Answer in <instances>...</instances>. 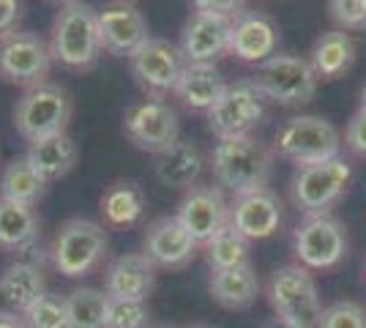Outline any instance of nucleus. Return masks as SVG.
<instances>
[{
  "mask_svg": "<svg viewBox=\"0 0 366 328\" xmlns=\"http://www.w3.org/2000/svg\"><path fill=\"white\" fill-rule=\"evenodd\" d=\"M274 148H268L254 134L219 140L208 156L216 187H222L232 197L268 187L274 178Z\"/></svg>",
  "mask_w": 366,
  "mask_h": 328,
  "instance_id": "nucleus-1",
  "label": "nucleus"
},
{
  "mask_svg": "<svg viewBox=\"0 0 366 328\" xmlns=\"http://www.w3.org/2000/svg\"><path fill=\"white\" fill-rule=\"evenodd\" d=\"M49 49L55 63H61L63 69H71V71L93 69L104 52L96 9L82 0L61 6L49 28Z\"/></svg>",
  "mask_w": 366,
  "mask_h": 328,
  "instance_id": "nucleus-2",
  "label": "nucleus"
},
{
  "mask_svg": "<svg viewBox=\"0 0 366 328\" xmlns=\"http://www.w3.org/2000/svg\"><path fill=\"white\" fill-rule=\"evenodd\" d=\"M107 230L93 219H66L49 244V263L66 279L91 277L107 257Z\"/></svg>",
  "mask_w": 366,
  "mask_h": 328,
  "instance_id": "nucleus-3",
  "label": "nucleus"
},
{
  "mask_svg": "<svg viewBox=\"0 0 366 328\" xmlns=\"http://www.w3.org/2000/svg\"><path fill=\"white\" fill-rule=\"evenodd\" d=\"M274 154L285 161L301 164H317L328 159L342 156V134L328 118L320 115H292L276 129Z\"/></svg>",
  "mask_w": 366,
  "mask_h": 328,
  "instance_id": "nucleus-4",
  "label": "nucleus"
},
{
  "mask_svg": "<svg viewBox=\"0 0 366 328\" xmlns=\"http://www.w3.org/2000/svg\"><path fill=\"white\" fill-rule=\"evenodd\" d=\"M352 167L345 156L317 161V164H301L295 167L290 178V200L304 214H331L350 189Z\"/></svg>",
  "mask_w": 366,
  "mask_h": 328,
  "instance_id": "nucleus-5",
  "label": "nucleus"
},
{
  "mask_svg": "<svg viewBox=\"0 0 366 328\" xmlns=\"http://www.w3.org/2000/svg\"><path fill=\"white\" fill-rule=\"evenodd\" d=\"M254 82L268 101L279 107H306L315 94L320 79L315 74L309 58L292 55V52H276L268 61H262L254 71Z\"/></svg>",
  "mask_w": 366,
  "mask_h": 328,
  "instance_id": "nucleus-6",
  "label": "nucleus"
},
{
  "mask_svg": "<svg viewBox=\"0 0 366 328\" xmlns=\"http://www.w3.org/2000/svg\"><path fill=\"white\" fill-rule=\"evenodd\" d=\"M71 112H74V101L69 91L58 82L46 79L19 96L14 107V126L22 140L33 142L52 134H63L69 129Z\"/></svg>",
  "mask_w": 366,
  "mask_h": 328,
  "instance_id": "nucleus-7",
  "label": "nucleus"
},
{
  "mask_svg": "<svg viewBox=\"0 0 366 328\" xmlns=\"http://www.w3.org/2000/svg\"><path fill=\"white\" fill-rule=\"evenodd\" d=\"M292 254L306 271H328L347 257V227L334 214H312L292 230Z\"/></svg>",
  "mask_w": 366,
  "mask_h": 328,
  "instance_id": "nucleus-8",
  "label": "nucleus"
},
{
  "mask_svg": "<svg viewBox=\"0 0 366 328\" xmlns=\"http://www.w3.org/2000/svg\"><path fill=\"white\" fill-rule=\"evenodd\" d=\"M268 304L274 307L276 317L292 320L304 328H317L322 314L320 293L312 274L298 263L276 268L265 284Z\"/></svg>",
  "mask_w": 366,
  "mask_h": 328,
  "instance_id": "nucleus-9",
  "label": "nucleus"
},
{
  "mask_svg": "<svg viewBox=\"0 0 366 328\" xmlns=\"http://www.w3.org/2000/svg\"><path fill=\"white\" fill-rule=\"evenodd\" d=\"M265 104H268V99L262 96L254 79H235V82H229L227 91L208 112V129L214 131L216 140L246 137L262 124Z\"/></svg>",
  "mask_w": 366,
  "mask_h": 328,
  "instance_id": "nucleus-10",
  "label": "nucleus"
},
{
  "mask_svg": "<svg viewBox=\"0 0 366 328\" xmlns=\"http://www.w3.org/2000/svg\"><path fill=\"white\" fill-rule=\"evenodd\" d=\"M52 49L49 41L33 31H14L0 39V79L19 85V88H36L46 82L52 71Z\"/></svg>",
  "mask_w": 366,
  "mask_h": 328,
  "instance_id": "nucleus-11",
  "label": "nucleus"
},
{
  "mask_svg": "<svg viewBox=\"0 0 366 328\" xmlns=\"http://www.w3.org/2000/svg\"><path fill=\"white\" fill-rule=\"evenodd\" d=\"M186 66L189 63L183 58L181 47L172 44L169 39H156V36H151L129 58L132 77L142 88V94L151 99H164V96L175 94Z\"/></svg>",
  "mask_w": 366,
  "mask_h": 328,
  "instance_id": "nucleus-12",
  "label": "nucleus"
},
{
  "mask_svg": "<svg viewBox=\"0 0 366 328\" xmlns=\"http://www.w3.org/2000/svg\"><path fill=\"white\" fill-rule=\"evenodd\" d=\"M123 131L129 142L145 154H162L172 142L181 140V121L178 112L164 99L145 96L142 101L132 104L123 112Z\"/></svg>",
  "mask_w": 366,
  "mask_h": 328,
  "instance_id": "nucleus-13",
  "label": "nucleus"
},
{
  "mask_svg": "<svg viewBox=\"0 0 366 328\" xmlns=\"http://www.w3.org/2000/svg\"><path fill=\"white\" fill-rule=\"evenodd\" d=\"M96 19H99L102 49L112 58H132L151 39L148 19L134 3L112 0L96 11Z\"/></svg>",
  "mask_w": 366,
  "mask_h": 328,
  "instance_id": "nucleus-14",
  "label": "nucleus"
},
{
  "mask_svg": "<svg viewBox=\"0 0 366 328\" xmlns=\"http://www.w3.org/2000/svg\"><path fill=\"white\" fill-rule=\"evenodd\" d=\"M175 217L202 247L208 238H214L229 222L227 192L222 187H214V184H197L194 189L183 192Z\"/></svg>",
  "mask_w": 366,
  "mask_h": 328,
  "instance_id": "nucleus-15",
  "label": "nucleus"
},
{
  "mask_svg": "<svg viewBox=\"0 0 366 328\" xmlns=\"http://www.w3.org/2000/svg\"><path fill=\"white\" fill-rule=\"evenodd\" d=\"M285 222V205L274 189L246 192L229 200V224L246 241H265L279 233Z\"/></svg>",
  "mask_w": 366,
  "mask_h": 328,
  "instance_id": "nucleus-16",
  "label": "nucleus"
},
{
  "mask_svg": "<svg viewBox=\"0 0 366 328\" xmlns=\"http://www.w3.org/2000/svg\"><path fill=\"white\" fill-rule=\"evenodd\" d=\"M279 52V25L271 14L244 9L229 19V55L259 66Z\"/></svg>",
  "mask_w": 366,
  "mask_h": 328,
  "instance_id": "nucleus-17",
  "label": "nucleus"
},
{
  "mask_svg": "<svg viewBox=\"0 0 366 328\" xmlns=\"http://www.w3.org/2000/svg\"><path fill=\"white\" fill-rule=\"evenodd\" d=\"M229 19L232 16L192 11L181 28V47L186 63H214L229 55Z\"/></svg>",
  "mask_w": 366,
  "mask_h": 328,
  "instance_id": "nucleus-18",
  "label": "nucleus"
},
{
  "mask_svg": "<svg viewBox=\"0 0 366 328\" xmlns=\"http://www.w3.org/2000/svg\"><path fill=\"white\" fill-rule=\"evenodd\" d=\"M197 249L199 244L189 235L178 217H162L151 222L145 241H142V254L156 268H169V271L189 266Z\"/></svg>",
  "mask_w": 366,
  "mask_h": 328,
  "instance_id": "nucleus-19",
  "label": "nucleus"
},
{
  "mask_svg": "<svg viewBox=\"0 0 366 328\" xmlns=\"http://www.w3.org/2000/svg\"><path fill=\"white\" fill-rule=\"evenodd\" d=\"M208 167V159L202 154L197 142L178 140L172 142L167 151L156 154L153 161V175L162 187L178 189V192H189L199 184L202 172Z\"/></svg>",
  "mask_w": 366,
  "mask_h": 328,
  "instance_id": "nucleus-20",
  "label": "nucleus"
},
{
  "mask_svg": "<svg viewBox=\"0 0 366 328\" xmlns=\"http://www.w3.org/2000/svg\"><path fill=\"white\" fill-rule=\"evenodd\" d=\"M156 287V266L142 252H126L104 268V293L112 298L148 301Z\"/></svg>",
  "mask_w": 366,
  "mask_h": 328,
  "instance_id": "nucleus-21",
  "label": "nucleus"
},
{
  "mask_svg": "<svg viewBox=\"0 0 366 328\" xmlns=\"http://www.w3.org/2000/svg\"><path fill=\"white\" fill-rule=\"evenodd\" d=\"M46 293L44 268L31 266L14 260L11 266L0 274V312L3 314H22L31 309L33 304Z\"/></svg>",
  "mask_w": 366,
  "mask_h": 328,
  "instance_id": "nucleus-22",
  "label": "nucleus"
},
{
  "mask_svg": "<svg viewBox=\"0 0 366 328\" xmlns=\"http://www.w3.org/2000/svg\"><path fill=\"white\" fill-rule=\"evenodd\" d=\"M227 79L216 69L214 63H189L183 69L181 82L175 88V96L181 99V104L192 112H211L214 104L227 91Z\"/></svg>",
  "mask_w": 366,
  "mask_h": 328,
  "instance_id": "nucleus-23",
  "label": "nucleus"
},
{
  "mask_svg": "<svg viewBox=\"0 0 366 328\" xmlns=\"http://www.w3.org/2000/svg\"><path fill=\"white\" fill-rule=\"evenodd\" d=\"M208 290H211V296L219 307L241 312V309H249L257 301L262 284H259V277L254 274L252 263H246V266L211 271Z\"/></svg>",
  "mask_w": 366,
  "mask_h": 328,
  "instance_id": "nucleus-24",
  "label": "nucleus"
},
{
  "mask_svg": "<svg viewBox=\"0 0 366 328\" xmlns=\"http://www.w3.org/2000/svg\"><path fill=\"white\" fill-rule=\"evenodd\" d=\"M25 159L46 184H52V181H61L74 170L79 151H76V142L69 137V131H63V134L28 142Z\"/></svg>",
  "mask_w": 366,
  "mask_h": 328,
  "instance_id": "nucleus-25",
  "label": "nucleus"
},
{
  "mask_svg": "<svg viewBox=\"0 0 366 328\" xmlns=\"http://www.w3.org/2000/svg\"><path fill=\"white\" fill-rule=\"evenodd\" d=\"M99 211H102V222L104 227H132L137 224L142 214H145V192L137 181H112L102 200H99Z\"/></svg>",
  "mask_w": 366,
  "mask_h": 328,
  "instance_id": "nucleus-26",
  "label": "nucleus"
},
{
  "mask_svg": "<svg viewBox=\"0 0 366 328\" xmlns=\"http://www.w3.org/2000/svg\"><path fill=\"white\" fill-rule=\"evenodd\" d=\"M41 241V222L33 205L0 200V249L19 254Z\"/></svg>",
  "mask_w": 366,
  "mask_h": 328,
  "instance_id": "nucleus-27",
  "label": "nucleus"
},
{
  "mask_svg": "<svg viewBox=\"0 0 366 328\" xmlns=\"http://www.w3.org/2000/svg\"><path fill=\"white\" fill-rule=\"evenodd\" d=\"M309 63L317 79H339L345 77L355 63V41L350 33L328 31L315 41L309 52Z\"/></svg>",
  "mask_w": 366,
  "mask_h": 328,
  "instance_id": "nucleus-28",
  "label": "nucleus"
},
{
  "mask_svg": "<svg viewBox=\"0 0 366 328\" xmlns=\"http://www.w3.org/2000/svg\"><path fill=\"white\" fill-rule=\"evenodd\" d=\"M46 192V181L33 170L25 156L11 159L0 172V200L36 205Z\"/></svg>",
  "mask_w": 366,
  "mask_h": 328,
  "instance_id": "nucleus-29",
  "label": "nucleus"
},
{
  "mask_svg": "<svg viewBox=\"0 0 366 328\" xmlns=\"http://www.w3.org/2000/svg\"><path fill=\"white\" fill-rule=\"evenodd\" d=\"M249 244L252 241H246L244 235L227 222L214 238H208L202 244V249H205V260H208L211 271H222V268L246 266L249 263Z\"/></svg>",
  "mask_w": 366,
  "mask_h": 328,
  "instance_id": "nucleus-30",
  "label": "nucleus"
},
{
  "mask_svg": "<svg viewBox=\"0 0 366 328\" xmlns=\"http://www.w3.org/2000/svg\"><path fill=\"white\" fill-rule=\"evenodd\" d=\"M109 296L99 287H74L66 296L69 328H104Z\"/></svg>",
  "mask_w": 366,
  "mask_h": 328,
  "instance_id": "nucleus-31",
  "label": "nucleus"
},
{
  "mask_svg": "<svg viewBox=\"0 0 366 328\" xmlns=\"http://www.w3.org/2000/svg\"><path fill=\"white\" fill-rule=\"evenodd\" d=\"M104 328H151V309L145 301L109 296Z\"/></svg>",
  "mask_w": 366,
  "mask_h": 328,
  "instance_id": "nucleus-32",
  "label": "nucleus"
},
{
  "mask_svg": "<svg viewBox=\"0 0 366 328\" xmlns=\"http://www.w3.org/2000/svg\"><path fill=\"white\" fill-rule=\"evenodd\" d=\"M28 328H69V312H66V296L44 293L22 314Z\"/></svg>",
  "mask_w": 366,
  "mask_h": 328,
  "instance_id": "nucleus-33",
  "label": "nucleus"
},
{
  "mask_svg": "<svg viewBox=\"0 0 366 328\" xmlns=\"http://www.w3.org/2000/svg\"><path fill=\"white\" fill-rule=\"evenodd\" d=\"M317 328H366V309L358 301H336L322 309Z\"/></svg>",
  "mask_w": 366,
  "mask_h": 328,
  "instance_id": "nucleus-34",
  "label": "nucleus"
},
{
  "mask_svg": "<svg viewBox=\"0 0 366 328\" xmlns=\"http://www.w3.org/2000/svg\"><path fill=\"white\" fill-rule=\"evenodd\" d=\"M328 16L336 31H366V0H328Z\"/></svg>",
  "mask_w": 366,
  "mask_h": 328,
  "instance_id": "nucleus-35",
  "label": "nucleus"
},
{
  "mask_svg": "<svg viewBox=\"0 0 366 328\" xmlns=\"http://www.w3.org/2000/svg\"><path fill=\"white\" fill-rule=\"evenodd\" d=\"M345 145L355 156L366 159V109L358 107L352 112V118L347 121V129H345Z\"/></svg>",
  "mask_w": 366,
  "mask_h": 328,
  "instance_id": "nucleus-36",
  "label": "nucleus"
},
{
  "mask_svg": "<svg viewBox=\"0 0 366 328\" xmlns=\"http://www.w3.org/2000/svg\"><path fill=\"white\" fill-rule=\"evenodd\" d=\"M192 6L194 11H205V14L235 16L246 9V0H192Z\"/></svg>",
  "mask_w": 366,
  "mask_h": 328,
  "instance_id": "nucleus-37",
  "label": "nucleus"
},
{
  "mask_svg": "<svg viewBox=\"0 0 366 328\" xmlns=\"http://www.w3.org/2000/svg\"><path fill=\"white\" fill-rule=\"evenodd\" d=\"M22 0H0V39L9 33L19 31V19H22Z\"/></svg>",
  "mask_w": 366,
  "mask_h": 328,
  "instance_id": "nucleus-38",
  "label": "nucleus"
},
{
  "mask_svg": "<svg viewBox=\"0 0 366 328\" xmlns=\"http://www.w3.org/2000/svg\"><path fill=\"white\" fill-rule=\"evenodd\" d=\"M0 328H28V326H25V320H22V317H16V314L0 312Z\"/></svg>",
  "mask_w": 366,
  "mask_h": 328,
  "instance_id": "nucleus-39",
  "label": "nucleus"
},
{
  "mask_svg": "<svg viewBox=\"0 0 366 328\" xmlns=\"http://www.w3.org/2000/svg\"><path fill=\"white\" fill-rule=\"evenodd\" d=\"M265 328H304V326H298V323H292V320H285V317H274Z\"/></svg>",
  "mask_w": 366,
  "mask_h": 328,
  "instance_id": "nucleus-40",
  "label": "nucleus"
},
{
  "mask_svg": "<svg viewBox=\"0 0 366 328\" xmlns=\"http://www.w3.org/2000/svg\"><path fill=\"white\" fill-rule=\"evenodd\" d=\"M361 109H366V82H364V88H361Z\"/></svg>",
  "mask_w": 366,
  "mask_h": 328,
  "instance_id": "nucleus-41",
  "label": "nucleus"
},
{
  "mask_svg": "<svg viewBox=\"0 0 366 328\" xmlns=\"http://www.w3.org/2000/svg\"><path fill=\"white\" fill-rule=\"evenodd\" d=\"M186 328H214V326H208V323H194V326H186Z\"/></svg>",
  "mask_w": 366,
  "mask_h": 328,
  "instance_id": "nucleus-42",
  "label": "nucleus"
},
{
  "mask_svg": "<svg viewBox=\"0 0 366 328\" xmlns=\"http://www.w3.org/2000/svg\"><path fill=\"white\" fill-rule=\"evenodd\" d=\"M58 3H63V6H66V3H74V0H58Z\"/></svg>",
  "mask_w": 366,
  "mask_h": 328,
  "instance_id": "nucleus-43",
  "label": "nucleus"
},
{
  "mask_svg": "<svg viewBox=\"0 0 366 328\" xmlns=\"http://www.w3.org/2000/svg\"><path fill=\"white\" fill-rule=\"evenodd\" d=\"M151 328H172V326H151Z\"/></svg>",
  "mask_w": 366,
  "mask_h": 328,
  "instance_id": "nucleus-44",
  "label": "nucleus"
},
{
  "mask_svg": "<svg viewBox=\"0 0 366 328\" xmlns=\"http://www.w3.org/2000/svg\"><path fill=\"white\" fill-rule=\"evenodd\" d=\"M364 277H366V263H364Z\"/></svg>",
  "mask_w": 366,
  "mask_h": 328,
  "instance_id": "nucleus-45",
  "label": "nucleus"
},
{
  "mask_svg": "<svg viewBox=\"0 0 366 328\" xmlns=\"http://www.w3.org/2000/svg\"><path fill=\"white\" fill-rule=\"evenodd\" d=\"M126 3H134V0H126Z\"/></svg>",
  "mask_w": 366,
  "mask_h": 328,
  "instance_id": "nucleus-46",
  "label": "nucleus"
}]
</instances>
